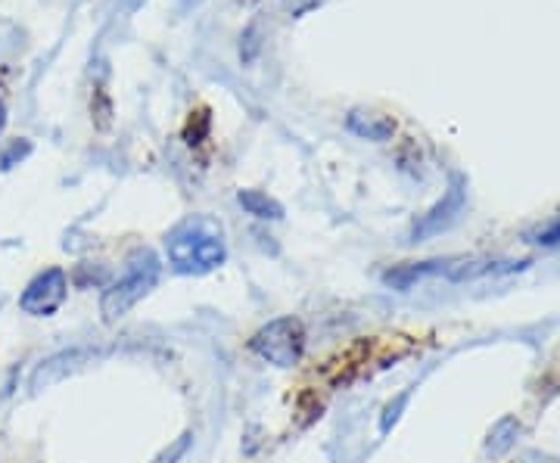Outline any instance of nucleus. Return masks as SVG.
<instances>
[{
	"label": "nucleus",
	"instance_id": "nucleus-10",
	"mask_svg": "<svg viewBox=\"0 0 560 463\" xmlns=\"http://www.w3.org/2000/svg\"><path fill=\"white\" fill-rule=\"evenodd\" d=\"M3 125H7V110H3V103H0V131H3Z\"/></svg>",
	"mask_w": 560,
	"mask_h": 463
},
{
	"label": "nucleus",
	"instance_id": "nucleus-7",
	"mask_svg": "<svg viewBox=\"0 0 560 463\" xmlns=\"http://www.w3.org/2000/svg\"><path fill=\"white\" fill-rule=\"evenodd\" d=\"M240 206L250 211L253 218H262V221H280L283 218V206H280L275 196L262 193V190H240Z\"/></svg>",
	"mask_w": 560,
	"mask_h": 463
},
{
	"label": "nucleus",
	"instance_id": "nucleus-1",
	"mask_svg": "<svg viewBox=\"0 0 560 463\" xmlns=\"http://www.w3.org/2000/svg\"><path fill=\"white\" fill-rule=\"evenodd\" d=\"M165 255L178 274H209L228 258L225 231L206 215H193L165 236Z\"/></svg>",
	"mask_w": 560,
	"mask_h": 463
},
{
	"label": "nucleus",
	"instance_id": "nucleus-2",
	"mask_svg": "<svg viewBox=\"0 0 560 463\" xmlns=\"http://www.w3.org/2000/svg\"><path fill=\"white\" fill-rule=\"evenodd\" d=\"M160 271H163V265H160V258L153 249H138V253L128 258V265H125V274L103 293V299H100V314H103V321L106 324H116L122 321L135 305H138L156 283H160Z\"/></svg>",
	"mask_w": 560,
	"mask_h": 463
},
{
	"label": "nucleus",
	"instance_id": "nucleus-8",
	"mask_svg": "<svg viewBox=\"0 0 560 463\" xmlns=\"http://www.w3.org/2000/svg\"><path fill=\"white\" fill-rule=\"evenodd\" d=\"M31 153V143L28 140H20V143H10V150L0 156V171H7V168H13L16 163H23L25 156Z\"/></svg>",
	"mask_w": 560,
	"mask_h": 463
},
{
	"label": "nucleus",
	"instance_id": "nucleus-5",
	"mask_svg": "<svg viewBox=\"0 0 560 463\" xmlns=\"http://www.w3.org/2000/svg\"><path fill=\"white\" fill-rule=\"evenodd\" d=\"M103 351H93V348H69V351H56L50 355L47 361H41L35 373H31V389L35 393H44L50 386L69 380L72 373L85 371L88 364H93Z\"/></svg>",
	"mask_w": 560,
	"mask_h": 463
},
{
	"label": "nucleus",
	"instance_id": "nucleus-3",
	"mask_svg": "<svg viewBox=\"0 0 560 463\" xmlns=\"http://www.w3.org/2000/svg\"><path fill=\"white\" fill-rule=\"evenodd\" d=\"M250 348L275 368H296L305 355V326L296 318H275L256 330Z\"/></svg>",
	"mask_w": 560,
	"mask_h": 463
},
{
	"label": "nucleus",
	"instance_id": "nucleus-4",
	"mask_svg": "<svg viewBox=\"0 0 560 463\" xmlns=\"http://www.w3.org/2000/svg\"><path fill=\"white\" fill-rule=\"evenodd\" d=\"M69 296V280L63 268H47L38 278L31 280L20 296V308L31 318H50L53 311L63 308Z\"/></svg>",
	"mask_w": 560,
	"mask_h": 463
},
{
	"label": "nucleus",
	"instance_id": "nucleus-9",
	"mask_svg": "<svg viewBox=\"0 0 560 463\" xmlns=\"http://www.w3.org/2000/svg\"><path fill=\"white\" fill-rule=\"evenodd\" d=\"M187 445H190V436H181V439L175 441L171 448H165L163 454H160L153 463H178L187 454Z\"/></svg>",
	"mask_w": 560,
	"mask_h": 463
},
{
	"label": "nucleus",
	"instance_id": "nucleus-6",
	"mask_svg": "<svg viewBox=\"0 0 560 463\" xmlns=\"http://www.w3.org/2000/svg\"><path fill=\"white\" fill-rule=\"evenodd\" d=\"M346 128L355 138L373 140V143H383L396 134V121L383 113H371V110H352L349 118H346Z\"/></svg>",
	"mask_w": 560,
	"mask_h": 463
}]
</instances>
